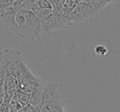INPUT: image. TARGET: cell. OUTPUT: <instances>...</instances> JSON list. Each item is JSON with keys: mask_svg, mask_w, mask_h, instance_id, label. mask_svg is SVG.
Returning a JSON list of instances; mask_svg holds the SVG:
<instances>
[{"mask_svg": "<svg viewBox=\"0 0 120 112\" xmlns=\"http://www.w3.org/2000/svg\"><path fill=\"white\" fill-rule=\"evenodd\" d=\"M12 31L20 38L40 41V22L36 15L21 8L16 13L15 26Z\"/></svg>", "mask_w": 120, "mask_h": 112, "instance_id": "1", "label": "cell"}, {"mask_svg": "<svg viewBox=\"0 0 120 112\" xmlns=\"http://www.w3.org/2000/svg\"><path fill=\"white\" fill-rule=\"evenodd\" d=\"M39 112H64L57 85L49 83L44 87L43 98Z\"/></svg>", "mask_w": 120, "mask_h": 112, "instance_id": "2", "label": "cell"}, {"mask_svg": "<svg viewBox=\"0 0 120 112\" xmlns=\"http://www.w3.org/2000/svg\"><path fill=\"white\" fill-rule=\"evenodd\" d=\"M17 88L27 93L31 94L38 87L42 85V82L39 80L30 71L25 60H22L20 65V71L17 77Z\"/></svg>", "mask_w": 120, "mask_h": 112, "instance_id": "3", "label": "cell"}, {"mask_svg": "<svg viewBox=\"0 0 120 112\" xmlns=\"http://www.w3.org/2000/svg\"><path fill=\"white\" fill-rule=\"evenodd\" d=\"M0 54L2 56V64L9 73L17 78L20 71L21 63L23 60L22 53L11 49H4Z\"/></svg>", "mask_w": 120, "mask_h": 112, "instance_id": "4", "label": "cell"}, {"mask_svg": "<svg viewBox=\"0 0 120 112\" xmlns=\"http://www.w3.org/2000/svg\"><path fill=\"white\" fill-rule=\"evenodd\" d=\"M100 11L94 8L89 2H78L71 11L70 19L72 22H83L95 17Z\"/></svg>", "mask_w": 120, "mask_h": 112, "instance_id": "5", "label": "cell"}, {"mask_svg": "<svg viewBox=\"0 0 120 112\" xmlns=\"http://www.w3.org/2000/svg\"><path fill=\"white\" fill-rule=\"evenodd\" d=\"M19 8L16 4H9L0 12V25L5 28L13 30L15 26V16Z\"/></svg>", "mask_w": 120, "mask_h": 112, "instance_id": "6", "label": "cell"}, {"mask_svg": "<svg viewBox=\"0 0 120 112\" xmlns=\"http://www.w3.org/2000/svg\"><path fill=\"white\" fill-rule=\"evenodd\" d=\"M40 29H41V35L50 34L53 31L58 30L65 29V27L58 22L56 16L52 12L48 17L40 22Z\"/></svg>", "mask_w": 120, "mask_h": 112, "instance_id": "7", "label": "cell"}, {"mask_svg": "<svg viewBox=\"0 0 120 112\" xmlns=\"http://www.w3.org/2000/svg\"><path fill=\"white\" fill-rule=\"evenodd\" d=\"M43 92H44V87L41 86L38 87L31 94H30V100H29V104L33 106L40 107L42 102V98H43Z\"/></svg>", "mask_w": 120, "mask_h": 112, "instance_id": "8", "label": "cell"}, {"mask_svg": "<svg viewBox=\"0 0 120 112\" xmlns=\"http://www.w3.org/2000/svg\"><path fill=\"white\" fill-rule=\"evenodd\" d=\"M12 87H17V81L14 76H12L11 73L7 72L5 75V78H4V91L9 88H12Z\"/></svg>", "mask_w": 120, "mask_h": 112, "instance_id": "9", "label": "cell"}, {"mask_svg": "<svg viewBox=\"0 0 120 112\" xmlns=\"http://www.w3.org/2000/svg\"><path fill=\"white\" fill-rule=\"evenodd\" d=\"M30 94L25 92L23 91L18 90L17 92V100L22 106L29 104V100H30Z\"/></svg>", "mask_w": 120, "mask_h": 112, "instance_id": "10", "label": "cell"}, {"mask_svg": "<svg viewBox=\"0 0 120 112\" xmlns=\"http://www.w3.org/2000/svg\"><path fill=\"white\" fill-rule=\"evenodd\" d=\"M22 107L23 106L17 101V97L10 99L8 103V112H19Z\"/></svg>", "mask_w": 120, "mask_h": 112, "instance_id": "11", "label": "cell"}, {"mask_svg": "<svg viewBox=\"0 0 120 112\" xmlns=\"http://www.w3.org/2000/svg\"><path fill=\"white\" fill-rule=\"evenodd\" d=\"M94 53L96 56L103 58L108 54V49H107L106 46L103 45H98L94 49Z\"/></svg>", "mask_w": 120, "mask_h": 112, "instance_id": "12", "label": "cell"}, {"mask_svg": "<svg viewBox=\"0 0 120 112\" xmlns=\"http://www.w3.org/2000/svg\"><path fill=\"white\" fill-rule=\"evenodd\" d=\"M89 3L99 11H101L109 4L108 0H90Z\"/></svg>", "mask_w": 120, "mask_h": 112, "instance_id": "13", "label": "cell"}, {"mask_svg": "<svg viewBox=\"0 0 120 112\" xmlns=\"http://www.w3.org/2000/svg\"><path fill=\"white\" fill-rule=\"evenodd\" d=\"M51 4L52 11L53 12H58L62 8L64 4L65 0H49Z\"/></svg>", "mask_w": 120, "mask_h": 112, "instance_id": "14", "label": "cell"}, {"mask_svg": "<svg viewBox=\"0 0 120 112\" xmlns=\"http://www.w3.org/2000/svg\"><path fill=\"white\" fill-rule=\"evenodd\" d=\"M52 12H53L52 9H40L38 13L36 14V17H37V18H38V20L40 21V22H41L44 19L48 17Z\"/></svg>", "mask_w": 120, "mask_h": 112, "instance_id": "15", "label": "cell"}, {"mask_svg": "<svg viewBox=\"0 0 120 112\" xmlns=\"http://www.w3.org/2000/svg\"><path fill=\"white\" fill-rule=\"evenodd\" d=\"M77 3H78V0H65L63 7L71 12V11L76 7Z\"/></svg>", "mask_w": 120, "mask_h": 112, "instance_id": "16", "label": "cell"}, {"mask_svg": "<svg viewBox=\"0 0 120 112\" xmlns=\"http://www.w3.org/2000/svg\"><path fill=\"white\" fill-rule=\"evenodd\" d=\"M17 92H18V88H17V87H12V88H9L4 91L6 97H8L9 99L17 97Z\"/></svg>", "mask_w": 120, "mask_h": 112, "instance_id": "17", "label": "cell"}, {"mask_svg": "<svg viewBox=\"0 0 120 112\" xmlns=\"http://www.w3.org/2000/svg\"><path fill=\"white\" fill-rule=\"evenodd\" d=\"M40 110V107L33 106V105H30V104H27V105H24L19 112H38Z\"/></svg>", "mask_w": 120, "mask_h": 112, "instance_id": "18", "label": "cell"}, {"mask_svg": "<svg viewBox=\"0 0 120 112\" xmlns=\"http://www.w3.org/2000/svg\"><path fill=\"white\" fill-rule=\"evenodd\" d=\"M40 9H52L51 4L49 0H40L38 2Z\"/></svg>", "mask_w": 120, "mask_h": 112, "instance_id": "19", "label": "cell"}, {"mask_svg": "<svg viewBox=\"0 0 120 112\" xmlns=\"http://www.w3.org/2000/svg\"><path fill=\"white\" fill-rule=\"evenodd\" d=\"M4 99H5V93L4 92V93H2L1 95H0V105L4 103Z\"/></svg>", "mask_w": 120, "mask_h": 112, "instance_id": "20", "label": "cell"}, {"mask_svg": "<svg viewBox=\"0 0 120 112\" xmlns=\"http://www.w3.org/2000/svg\"><path fill=\"white\" fill-rule=\"evenodd\" d=\"M118 2H119V0H108L109 4H115Z\"/></svg>", "mask_w": 120, "mask_h": 112, "instance_id": "21", "label": "cell"}, {"mask_svg": "<svg viewBox=\"0 0 120 112\" xmlns=\"http://www.w3.org/2000/svg\"><path fill=\"white\" fill-rule=\"evenodd\" d=\"M2 67V56H1V54H0V69Z\"/></svg>", "mask_w": 120, "mask_h": 112, "instance_id": "22", "label": "cell"}, {"mask_svg": "<svg viewBox=\"0 0 120 112\" xmlns=\"http://www.w3.org/2000/svg\"><path fill=\"white\" fill-rule=\"evenodd\" d=\"M90 0H78V2H89Z\"/></svg>", "mask_w": 120, "mask_h": 112, "instance_id": "23", "label": "cell"}]
</instances>
